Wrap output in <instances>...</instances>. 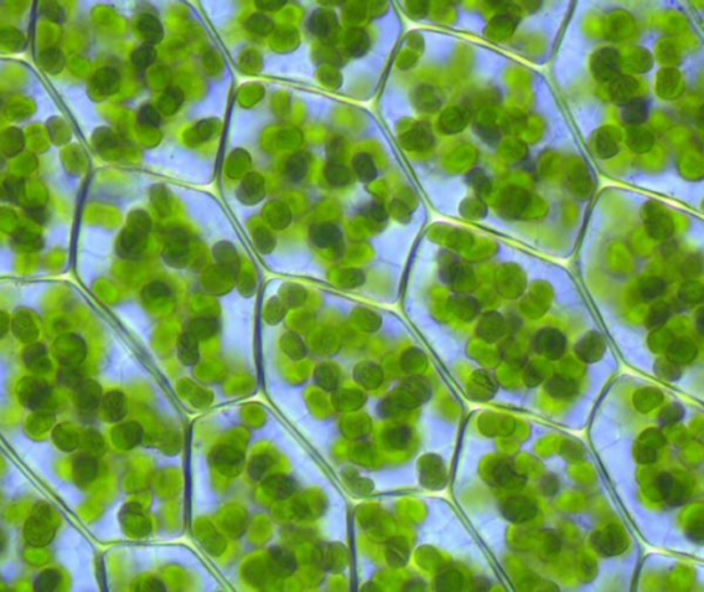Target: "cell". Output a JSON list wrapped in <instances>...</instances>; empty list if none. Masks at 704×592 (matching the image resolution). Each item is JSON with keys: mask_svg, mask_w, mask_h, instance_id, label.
Segmentation results:
<instances>
[{"mask_svg": "<svg viewBox=\"0 0 704 592\" xmlns=\"http://www.w3.org/2000/svg\"><path fill=\"white\" fill-rule=\"evenodd\" d=\"M623 59L618 50L605 48L599 50L592 59V72L600 81H613L620 75Z\"/></svg>", "mask_w": 704, "mask_h": 592, "instance_id": "obj_1", "label": "cell"}, {"mask_svg": "<svg viewBox=\"0 0 704 592\" xmlns=\"http://www.w3.org/2000/svg\"><path fill=\"white\" fill-rule=\"evenodd\" d=\"M640 84L633 76L619 75L611 81L609 97L616 105L624 106L631 100H634L639 92Z\"/></svg>", "mask_w": 704, "mask_h": 592, "instance_id": "obj_2", "label": "cell"}, {"mask_svg": "<svg viewBox=\"0 0 704 592\" xmlns=\"http://www.w3.org/2000/svg\"><path fill=\"white\" fill-rule=\"evenodd\" d=\"M650 101L644 97H636L634 100L623 106V121L626 125L639 126L646 122L650 116Z\"/></svg>", "mask_w": 704, "mask_h": 592, "instance_id": "obj_3", "label": "cell"}]
</instances>
